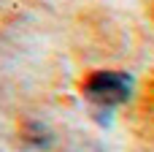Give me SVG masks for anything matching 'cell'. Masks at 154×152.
<instances>
[{
	"label": "cell",
	"mask_w": 154,
	"mask_h": 152,
	"mask_svg": "<svg viewBox=\"0 0 154 152\" xmlns=\"http://www.w3.org/2000/svg\"><path fill=\"white\" fill-rule=\"evenodd\" d=\"M84 95L89 103L100 106V109H114L125 101H130L133 95V76L122 73V71H97L87 79L84 84Z\"/></svg>",
	"instance_id": "obj_1"
}]
</instances>
